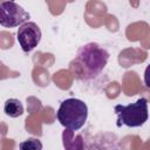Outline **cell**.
I'll list each match as a JSON object with an SVG mask.
<instances>
[{
    "mask_svg": "<svg viewBox=\"0 0 150 150\" xmlns=\"http://www.w3.org/2000/svg\"><path fill=\"white\" fill-rule=\"evenodd\" d=\"M109 60L107 49L96 42H89L80 47L69 69L77 80H91L100 75Z\"/></svg>",
    "mask_w": 150,
    "mask_h": 150,
    "instance_id": "1",
    "label": "cell"
},
{
    "mask_svg": "<svg viewBox=\"0 0 150 150\" xmlns=\"http://www.w3.org/2000/svg\"><path fill=\"white\" fill-rule=\"evenodd\" d=\"M56 117L66 129L75 131L84 125L88 117V107L83 101L70 97L61 102Z\"/></svg>",
    "mask_w": 150,
    "mask_h": 150,
    "instance_id": "2",
    "label": "cell"
},
{
    "mask_svg": "<svg viewBox=\"0 0 150 150\" xmlns=\"http://www.w3.org/2000/svg\"><path fill=\"white\" fill-rule=\"evenodd\" d=\"M115 112L117 115V124H124L130 128L143 125L149 117L148 112V100L145 97L138 98L135 103L122 105H115Z\"/></svg>",
    "mask_w": 150,
    "mask_h": 150,
    "instance_id": "3",
    "label": "cell"
},
{
    "mask_svg": "<svg viewBox=\"0 0 150 150\" xmlns=\"http://www.w3.org/2000/svg\"><path fill=\"white\" fill-rule=\"evenodd\" d=\"M30 15L20 5L12 0L2 1L0 5V25L7 28L18 27L29 20Z\"/></svg>",
    "mask_w": 150,
    "mask_h": 150,
    "instance_id": "4",
    "label": "cell"
},
{
    "mask_svg": "<svg viewBox=\"0 0 150 150\" xmlns=\"http://www.w3.org/2000/svg\"><path fill=\"white\" fill-rule=\"evenodd\" d=\"M18 42L21 49L26 53L33 50L41 40V29L40 27L32 21H27L21 25L16 33Z\"/></svg>",
    "mask_w": 150,
    "mask_h": 150,
    "instance_id": "5",
    "label": "cell"
},
{
    "mask_svg": "<svg viewBox=\"0 0 150 150\" xmlns=\"http://www.w3.org/2000/svg\"><path fill=\"white\" fill-rule=\"evenodd\" d=\"M4 111L9 117H19L23 114V105L16 98H8L4 104Z\"/></svg>",
    "mask_w": 150,
    "mask_h": 150,
    "instance_id": "6",
    "label": "cell"
},
{
    "mask_svg": "<svg viewBox=\"0 0 150 150\" xmlns=\"http://www.w3.org/2000/svg\"><path fill=\"white\" fill-rule=\"evenodd\" d=\"M19 148L20 149H22V150H25V149H42V144H41V142L39 141V139H35V138H28L27 141H25V142H22V143H20L19 144Z\"/></svg>",
    "mask_w": 150,
    "mask_h": 150,
    "instance_id": "7",
    "label": "cell"
},
{
    "mask_svg": "<svg viewBox=\"0 0 150 150\" xmlns=\"http://www.w3.org/2000/svg\"><path fill=\"white\" fill-rule=\"evenodd\" d=\"M144 83L150 89V63L146 66V68L144 70Z\"/></svg>",
    "mask_w": 150,
    "mask_h": 150,
    "instance_id": "8",
    "label": "cell"
}]
</instances>
